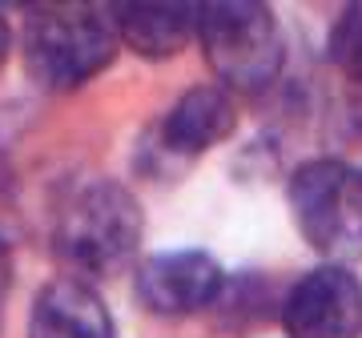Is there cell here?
Masks as SVG:
<instances>
[{"mask_svg": "<svg viewBox=\"0 0 362 338\" xmlns=\"http://www.w3.org/2000/svg\"><path fill=\"white\" fill-rule=\"evenodd\" d=\"M109 8H113L121 45H129L145 61L177 57L189 40H197V25H202V4H189V0H129Z\"/></svg>", "mask_w": 362, "mask_h": 338, "instance_id": "8", "label": "cell"}, {"mask_svg": "<svg viewBox=\"0 0 362 338\" xmlns=\"http://www.w3.org/2000/svg\"><path fill=\"white\" fill-rule=\"evenodd\" d=\"M4 290H8V250L0 242V298H4Z\"/></svg>", "mask_w": 362, "mask_h": 338, "instance_id": "12", "label": "cell"}, {"mask_svg": "<svg viewBox=\"0 0 362 338\" xmlns=\"http://www.w3.org/2000/svg\"><path fill=\"white\" fill-rule=\"evenodd\" d=\"M141 206L117 182H85L61 202L52 226L57 262H65L69 278H109L141 246Z\"/></svg>", "mask_w": 362, "mask_h": 338, "instance_id": "2", "label": "cell"}, {"mask_svg": "<svg viewBox=\"0 0 362 338\" xmlns=\"http://www.w3.org/2000/svg\"><path fill=\"white\" fill-rule=\"evenodd\" d=\"M233 125H238V113H233V101L226 89H218V85L185 89L173 101V109L157 121V133L145 141L157 153L149 165H185V161H194L206 149L226 141Z\"/></svg>", "mask_w": 362, "mask_h": 338, "instance_id": "7", "label": "cell"}, {"mask_svg": "<svg viewBox=\"0 0 362 338\" xmlns=\"http://www.w3.org/2000/svg\"><path fill=\"white\" fill-rule=\"evenodd\" d=\"M330 61H334L346 77L362 81V0L346 4L342 16L330 28Z\"/></svg>", "mask_w": 362, "mask_h": 338, "instance_id": "10", "label": "cell"}, {"mask_svg": "<svg viewBox=\"0 0 362 338\" xmlns=\"http://www.w3.org/2000/svg\"><path fill=\"white\" fill-rule=\"evenodd\" d=\"M290 214L306 246L330 266L362 258V173L338 157H314L294 169L286 185Z\"/></svg>", "mask_w": 362, "mask_h": 338, "instance_id": "4", "label": "cell"}, {"mask_svg": "<svg viewBox=\"0 0 362 338\" xmlns=\"http://www.w3.org/2000/svg\"><path fill=\"white\" fill-rule=\"evenodd\" d=\"M21 45L28 77L49 93H69L89 85L113 65L121 33L113 8L65 0V4H37L25 21Z\"/></svg>", "mask_w": 362, "mask_h": 338, "instance_id": "1", "label": "cell"}, {"mask_svg": "<svg viewBox=\"0 0 362 338\" xmlns=\"http://www.w3.org/2000/svg\"><path fill=\"white\" fill-rule=\"evenodd\" d=\"M28 338H117L109 306L97 290L81 278H52L45 282L28 314Z\"/></svg>", "mask_w": 362, "mask_h": 338, "instance_id": "9", "label": "cell"}, {"mask_svg": "<svg viewBox=\"0 0 362 338\" xmlns=\"http://www.w3.org/2000/svg\"><path fill=\"white\" fill-rule=\"evenodd\" d=\"M8 49H13V28H8V21L0 16V65L8 61Z\"/></svg>", "mask_w": 362, "mask_h": 338, "instance_id": "11", "label": "cell"}, {"mask_svg": "<svg viewBox=\"0 0 362 338\" xmlns=\"http://www.w3.org/2000/svg\"><path fill=\"white\" fill-rule=\"evenodd\" d=\"M286 338H362V278L346 266H314L282 298Z\"/></svg>", "mask_w": 362, "mask_h": 338, "instance_id": "5", "label": "cell"}, {"mask_svg": "<svg viewBox=\"0 0 362 338\" xmlns=\"http://www.w3.org/2000/svg\"><path fill=\"white\" fill-rule=\"evenodd\" d=\"M197 45L206 65L233 93H262L282 73L286 40L270 4L258 0H209L202 4Z\"/></svg>", "mask_w": 362, "mask_h": 338, "instance_id": "3", "label": "cell"}, {"mask_svg": "<svg viewBox=\"0 0 362 338\" xmlns=\"http://www.w3.org/2000/svg\"><path fill=\"white\" fill-rule=\"evenodd\" d=\"M226 270L206 250H165L137 266V298L145 310L161 318H189L197 310H214L226 290Z\"/></svg>", "mask_w": 362, "mask_h": 338, "instance_id": "6", "label": "cell"}]
</instances>
